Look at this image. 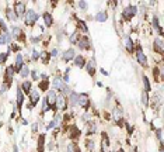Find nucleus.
<instances>
[{
  "mask_svg": "<svg viewBox=\"0 0 164 152\" xmlns=\"http://www.w3.org/2000/svg\"><path fill=\"white\" fill-rule=\"evenodd\" d=\"M38 14L34 11V10H27L25 11V14H24V23L28 25V27H32V25L37 23V20H38Z\"/></svg>",
  "mask_w": 164,
  "mask_h": 152,
  "instance_id": "obj_1",
  "label": "nucleus"
},
{
  "mask_svg": "<svg viewBox=\"0 0 164 152\" xmlns=\"http://www.w3.org/2000/svg\"><path fill=\"white\" fill-rule=\"evenodd\" d=\"M14 66H8L6 68V73H4V88L6 89H10L11 86V82H13V76H14Z\"/></svg>",
  "mask_w": 164,
  "mask_h": 152,
  "instance_id": "obj_2",
  "label": "nucleus"
},
{
  "mask_svg": "<svg viewBox=\"0 0 164 152\" xmlns=\"http://www.w3.org/2000/svg\"><path fill=\"white\" fill-rule=\"evenodd\" d=\"M136 11H138V7L133 6V4H129V6H126V7L124 8L122 17H124L125 20H132L133 17L136 16Z\"/></svg>",
  "mask_w": 164,
  "mask_h": 152,
  "instance_id": "obj_3",
  "label": "nucleus"
},
{
  "mask_svg": "<svg viewBox=\"0 0 164 152\" xmlns=\"http://www.w3.org/2000/svg\"><path fill=\"white\" fill-rule=\"evenodd\" d=\"M112 118H114V121L117 123L118 125H121V124H122L124 113H122V109H121L118 104L115 106V107H114V110H112Z\"/></svg>",
  "mask_w": 164,
  "mask_h": 152,
  "instance_id": "obj_4",
  "label": "nucleus"
},
{
  "mask_svg": "<svg viewBox=\"0 0 164 152\" xmlns=\"http://www.w3.org/2000/svg\"><path fill=\"white\" fill-rule=\"evenodd\" d=\"M14 13L17 17H24L25 14V3L24 1H16L14 3Z\"/></svg>",
  "mask_w": 164,
  "mask_h": 152,
  "instance_id": "obj_5",
  "label": "nucleus"
},
{
  "mask_svg": "<svg viewBox=\"0 0 164 152\" xmlns=\"http://www.w3.org/2000/svg\"><path fill=\"white\" fill-rule=\"evenodd\" d=\"M74 56H76L74 49L69 48V49H66V51H65V52L62 54V61L65 62V64H67V62H70V61H73V59H74Z\"/></svg>",
  "mask_w": 164,
  "mask_h": 152,
  "instance_id": "obj_6",
  "label": "nucleus"
},
{
  "mask_svg": "<svg viewBox=\"0 0 164 152\" xmlns=\"http://www.w3.org/2000/svg\"><path fill=\"white\" fill-rule=\"evenodd\" d=\"M136 59H138V62H139L142 66H147V58L143 54V49H142L140 47L136 48Z\"/></svg>",
  "mask_w": 164,
  "mask_h": 152,
  "instance_id": "obj_7",
  "label": "nucleus"
},
{
  "mask_svg": "<svg viewBox=\"0 0 164 152\" xmlns=\"http://www.w3.org/2000/svg\"><path fill=\"white\" fill-rule=\"evenodd\" d=\"M77 104L80 107H83V109H87L88 107V104H90V100H88V96H87L86 93H80L77 97Z\"/></svg>",
  "mask_w": 164,
  "mask_h": 152,
  "instance_id": "obj_8",
  "label": "nucleus"
},
{
  "mask_svg": "<svg viewBox=\"0 0 164 152\" xmlns=\"http://www.w3.org/2000/svg\"><path fill=\"white\" fill-rule=\"evenodd\" d=\"M55 106H58V109H60V110H65L67 107V99L65 97V95L56 96V103H55Z\"/></svg>",
  "mask_w": 164,
  "mask_h": 152,
  "instance_id": "obj_9",
  "label": "nucleus"
},
{
  "mask_svg": "<svg viewBox=\"0 0 164 152\" xmlns=\"http://www.w3.org/2000/svg\"><path fill=\"white\" fill-rule=\"evenodd\" d=\"M153 49H154V52L157 54H163V49H164V45H163V38L161 37H157L154 42H153Z\"/></svg>",
  "mask_w": 164,
  "mask_h": 152,
  "instance_id": "obj_10",
  "label": "nucleus"
},
{
  "mask_svg": "<svg viewBox=\"0 0 164 152\" xmlns=\"http://www.w3.org/2000/svg\"><path fill=\"white\" fill-rule=\"evenodd\" d=\"M39 102V93L37 90H31L30 93V104H28V109H32L34 106H37V103Z\"/></svg>",
  "mask_w": 164,
  "mask_h": 152,
  "instance_id": "obj_11",
  "label": "nucleus"
},
{
  "mask_svg": "<svg viewBox=\"0 0 164 152\" xmlns=\"http://www.w3.org/2000/svg\"><path fill=\"white\" fill-rule=\"evenodd\" d=\"M77 45L80 49H83V51H87V49H90V41L87 38L86 35H83V37H80L77 41Z\"/></svg>",
  "mask_w": 164,
  "mask_h": 152,
  "instance_id": "obj_12",
  "label": "nucleus"
},
{
  "mask_svg": "<svg viewBox=\"0 0 164 152\" xmlns=\"http://www.w3.org/2000/svg\"><path fill=\"white\" fill-rule=\"evenodd\" d=\"M56 96H58V95H56L54 90H52V92H49V93H48V96L45 97V99H47V103H48V107H49V109H54L55 103H56Z\"/></svg>",
  "mask_w": 164,
  "mask_h": 152,
  "instance_id": "obj_13",
  "label": "nucleus"
},
{
  "mask_svg": "<svg viewBox=\"0 0 164 152\" xmlns=\"http://www.w3.org/2000/svg\"><path fill=\"white\" fill-rule=\"evenodd\" d=\"M52 85H54V89L58 90V92H62L63 88H65V82H63V79H60V78H55Z\"/></svg>",
  "mask_w": 164,
  "mask_h": 152,
  "instance_id": "obj_14",
  "label": "nucleus"
},
{
  "mask_svg": "<svg viewBox=\"0 0 164 152\" xmlns=\"http://www.w3.org/2000/svg\"><path fill=\"white\" fill-rule=\"evenodd\" d=\"M23 65H24V61H23V55L21 54H17L16 56V65H14V72H20V69L23 68Z\"/></svg>",
  "mask_w": 164,
  "mask_h": 152,
  "instance_id": "obj_15",
  "label": "nucleus"
},
{
  "mask_svg": "<svg viewBox=\"0 0 164 152\" xmlns=\"http://www.w3.org/2000/svg\"><path fill=\"white\" fill-rule=\"evenodd\" d=\"M23 102H24V95H23V90L20 89V86L17 88V109L21 110L23 107Z\"/></svg>",
  "mask_w": 164,
  "mask_h": 152,
  "instance_id": "obj_16",
  "label": "nucleus"
},
{
  "mask_svg": "<svg viewBox=\"0 0 164 152\" xmlns=\"http://www.w3.org/2000/svg\"><path fill=\"white\" fill-rule=\"evenodd\" d=\"M74 65L77 66V68H84L87 64V61H86V58L84 56H81V55H77V56H74Z\"/></svg>",
  "mask_w": 164,
  "mask_h": 152,
  "instance_id": "obj_17",
  "label": "nucleus"
},
{
  "mask_svg": "<svg viewBox=\"0 0 164 152\" xmlns=\"http://www.w3.org/2000/svg\"><path fill=\"white\" fill-rule=\"evenodd\" d=\"M124 42H125V47L128 52H133L135 51V44H133L131 37H124Z\"/></svg>",
  "mask_w": 164,
  "mask_h": 152,
  "instance_id": "obj_18",
  "label": "nucleus"
},
{
  "mask_svg": "<svg viewBox=\"0 0 164 152\" xmlns=\"http://www.w3.org/2000/svg\"><path fill=\"white\" fill-rule=\"evenodd\" d=\"M87 72L90 76H94L95 75V61L94 59H90L88 62H87Z\"/></svg>",
  "mask_w": 164,
  "mask_h": 152,
  "instance_id": "obj_19",
  "label": "nucleus"
},
{
  "mask_svg": "<svg viewBox=\"0 0 164 152\" xmlns=\"http://www.w3.org/2000/svg\"><path fill=\"white\" fill-rule=\"evenodd\" d=\"M11 38H16V40H20V37H21V34H23V31H21V28L20 27H17V25H14L13 28H11Z\"/></svg>",
  "mask_w": 164,
  "mask_h": 152,
  "instance_id": "obj_20",
  "label": "nucleus"
},
{
  "mask_svg": "<svg viewBox=\"0 0 164 152\" xmlns=\"http://www.w3.org/2000/svg\"><path fill=\"white\" fill-rule=\"evenodd\" d=\"M69 138L70 139H77L79 137H80V130H79L77 127H70L69 128Z\"/></svg>",
  "mask_w": 164,
  "mask_h": 152,
  "instance_id": "obj_21",
  "label": "nucleus"
},
{
  "mask_svg": "<svg viewBox=\"0 0 164 152\" xmlns=\"http://www.w3.org/2000/svg\"><path fill=\"white\" fill-rule=\"evenodd\" d=\"M31 86H32L31 82H30V80H25V82L21 83V90H24L25 95H30V93H31Z\"/></svg>",
  "mask_w": 164,
  "mask_h": 152,
  "instance_id": "obj_22",
  "label": "nucleus"
},
{
  "mask_svg": "<svg viewBox=\"0 0 164 152\" xmlns=\"http://www.w3.org/2000/svg\"><path fill=\"white\" fill-rule=\"evenodd\" d=\"M42 18H44V21H45V25H47V27H51V25L54 24V17H52L51 13H44Z\"/></svg>",
  "mask_w": 164,
  "mask_h": 152,
  "instance_id": "obj_23",
  "label": "nucleus"
},
{
  "mask_svg": "<svg viewBox=\"0 0 164 152\" xmlns=\"http://www.w3.org/2000/svg\"><path fill=\"white\" fill-rule=\"evenodd\" d=\"M86 131H87V135L95 134V132H97V130H95V123H87Z\"/></svg>",
  "mask_w": 164,
  "mask_h": 152,
  "instance_id": "obj_24",
  "label": "nucleus"
},
{
  "mask_svg": "<svg viewBox=\"0 0 164 152\" xmlns=\"http://www.w3.org/2000/svg\"><path fill=\"white\" fill-rule=\"evenodd\" d=\"M153 28H154V30L160 34V37H161V34H163V28H161V25L158 24V18H157L156 16L153 17Z\"/></svg>",
  "mask_w": 164,
  "mask_h": 152,
  "instance_id": "obj_25",
  "label": "nucleus"
},
{
  "mask_svg": "<svg viewBox=\"0 0 164 152\" xmlns=\"http://www.w3.org/2000/svg\"><path fill=\"white\" fill-rule=\"evenodd\" d=\"M107 18H108V16H107V11H98V13H97V16H95V20H97V21H100V23L107 21Z\"/></svg>",
  "mask_w": 164,
  "mask_h": 152,
  "instance_id": "obj_26",
  "label": "nucleus"
},
{
  "mask_svg": "<svg viewBox=\"0 0 164 152\" xmlns=\"http://www.w3.org/2000/svg\"><path fill=\"white\" fill-rule=\"evenodd\" d=\"M39 56H41L42 62H44L45 65L49 64V61H51V54H49V52H47V51H42V52L39 54Z\"/></svg>",
  "mask_w": 164,
  "mask_h": 152,
  "instance_id": "obj_27",
  "label": "nucleus"
},
{
  "mask_svg": "<svg viewBox=\"0 0 164 152\" xmlns=\"http://www.w3.org/2000/svg\"><path fill=\"white\" fill-rule=\"evenodd\" d=\"M44 144H45V135L41 134L38 138V152H44Z\"/></svg>",
  "mask_w": 164,
  "mask_h": 152,
  "instance_id": "obj_28",
  "label": "nucleus"
},
{
  "mask_svg": "<svg viewBox=\"0 0 164 152\" xmlns=\"http://www.w3.org/2000/svg\"><path fill=\"white\" fill-rule=\"evenodd\" d=\"M6 14H7V18L8 20H11V21H16L18 17L16 16V13H14V10H11V8H8L7 7V10H6Z\"/></svg>",
  "mask_w": 164,
  "mask_h": 152,
  "instance_id": "obj_29",
  "label": "nucleus"
},
{
  "mask_svg": "<svg viewBox=\"0 0 164 152\" xmlns=\"http://www.w3.org/2000/svg\"><path fill=\"white\" fill-rule=\"evenodd\" d=\"M67 152H81V151H80V148H79V145L76 142H70L67 145Z\"/></svg>",
  "mask_w": 164,
  "mask_h": 152,
  "instance_id": "obj_30",
  "label": "nucleus"
},
{
  "mask_svg": "<svg viewBox=\"0 0 164 152\" xmlns=\"http://www.w3.org/2000/svg\"><path fill=\"white\" fill-rule=\"evenodd\" d=\"M67 96L70 97V106H76V103H77V97L79 95L77 93H74V92H70Z\"/></svg>",
  "mask_w": 164,
  "mask_h": 152,
  "instance_id": "obj_31",
  "label": "nucleus"
},
{
  "mask_svg": "<svg viewBox=\"0 0 164 152\" xmlns=\"http://www.w3.org/2000/svg\"><path fill=\"white\" fill-rule=\"evenodd\" d=\"M48 88H49V82H48V80H41V82L38 83V89L39 90H42V92L48 90Z\"/></svg>",
  "mask_w": 164,
  "mask_h": 152,
  "instance_id": "obj_32",
  "label": "nucleus"
},
{
  "mask_svg": "<svg viewBox=\"0 0 164 152\" xmlns=\"http://www.w3.org/2000/svg\"><path fill=\"white\" fill-rule=\"evenodd\" d=\"M20 76H21V78H27V76H28V73H30V69H28V66H27V65H23V68H21V69H20Z\"/></svg>",
  "mask_w": 164,
  "mask_h": 152,
  "instance_id": "obj_33",
  "label": "nucleus"
},
{
  "mask_svg": "<svg viewBox=\"0 0 164 152\" xmlns=\"http://www.w3.org/2000/svg\"><path fill=\"white\" fill-rule=\"evenodd\" d=\"M86 148H87V151H90V152L94 151V148H95V144H94L93 139H86Z\"/></svg>",
  "mask_w": 164,
  "mask_h": 152,
  "instance_id": "obj_34",
  "label": "nucleus"
},
{
  "mask_svg": "<svg viewBox=\"0 0 164 152\" xmlns=\"http://www.w3.org/2000/svg\"><path fill=\"white\" fill-rule=\"evenodd\" d=\"M143 83H145V92L149 93V92L151 90V86H150V82H149L147 76H145V75H143Z\"/></svg>",
  "mask_w": 164,
  "mask_h": 152,
  "instance_id": "obj_35",
  "label": "nucleus"
},
{
  "mask_svg": "<svg viewBox=\"0 0 164 152\" xmlns=\"http://www.w3.org/2000/svg\"><path fill=\"white\" fill-rule=\"evenodd\" d=\"M142 103H143L145 107H147V106H149V95L146 93V92H143V93H142Z\"/></svg>",
  "mask_w": 164,
  "mask_h": 152,
  "instance_id": "obj_36",
  "label": "nucleus"
},
{
  "mask_svg": "<svg viewBox=\"0 0 164 152\" xmlns=\"http://www.w3.org/2000/svg\"><path fill=\"white\" fill-rule=\"evenodd\" d=\"M77 27L81 30V31H87V24H86V21H83V20H77Z\"/></svg>",
  "mask_w": 164,
  "mask_h": 152,
  "instance_id": "obj_37",
  "label": "nucleus"
},
{
  "mask_svg": "<svg viewBox=\"0 0 164 152\" xmlns=\"http://www.w3.org/2000/svg\"><path fill=\"white\" fill-rule=\"evenodd\" d=\"M79 38H80V37H79L77 31H76V32H73V34H72V35H70V40H69V41H70L72 44H77Z\"/></svg>",
  "mask_w": 164,
  "mask_h": 152,
  "instance_id": "obj_38",
  "label": "nucleus"
},
{
  "mask_svg": "<svg viewBox=\"0 0 164 152\" xmlns=\"http://www.w3.org/2000/svg\"><path fill=\"white\" fill-rule=\"evenodd\" d=\"M31 58H32V61H38V58H39V52L37 51V49H32Z\"/></svg>",
  "mask_w": 164,
  "mask_h": 152,
  "instance_id": "obj_39",
  "label": "nucleus"
},
{
  "mask_svg": "<svg viewBox=\"0 0 164 152\" xmlns=\"http://www.w3.org/2000/svg\"><path fill=\"white\" fill-rule=\"evenodd\" d=\"M156 134H157L158 141H160V142H163V130H161V128H158V130L156 131Z\"/></svg>",
  "mask_w": 164,
  "mask_h": 152,
  "instance_id": "obj_40",
  "label": "nucleus"
},
{
  "mask_svg": "<svg viewBox=\"0 0 164 152\" xmlns=\"http://www.w3.org/2000/svg\"><path fill=\"white\" fill-rule=\"evenodd\" d=\"M7 56L8 54H0V64H4L7 61Z\"/></svg>",
  "mask_w": 164,
  "mask_h": 152,
  "instance_id": "obj_41",
  "label": "nucleus"
},
{
  "mask_svg": "<svg viewBox=\"0 0 164 152\" xmlns=\"http://www.w3.org/2000/svg\"><path fill=\"white\" fill-rule=\"evenodd\" d=\"M77 4H79V7L83 8V10H84V8H87V6H88V4H87V1H79Z\"/></svg>",
  "mask_w": 164,
  "mask_h": 152,
  "instance_id": "obj_42",
  "label": "nucleus"
},
{
  "mask_svg": "<svg viewBox=\"0 0 164 152\" xmlns=\"http://www.w3.org/2000/svg\"><path fill=\"white\" fill-rule=\"evenodd\" d=\"M10 48H11V51L17 52V51L20 49V45H17V44H10Z\"/></svg>",
  "mask_w": 164,
  "mask_h": 152,
  "instance_id": "obj_43",
  "label": "nucleus"
},
{
  "mask_svg": "<svg viewBox=\"0 0 164 152\" xmlns=\"http://www.w3.org/2000/svg\"><path fill=\"white\" fill-rule=\"evenodd\" d=\"M31 76H32V79H34V80H37V79H38V75H37V71H32V72H31Z\"/></svg>",
  "mask_w": 164,
  "mask_h": 152,
  "instance_id": "obj_44",
  "label": "nucleus"
},
{
  "mask_svg": "<svg viewBox=\"0 0 164 152\" xmlns=\"http://www.w3.org/2000/svg\"><path fill=\"white\" fill-rule=\"evenodd\" d=\"M126 128H128V132H129V134H132V132H133V128L131 127V125H129L128 123H126Z\"/></svg>",
  "mask_w": 164,
  "mask_h": 152,
  "instance_id": "obj_45",
  "label": "nucleus"
},
{
  "mask_svg": "<svg viewBox=\"0 0 164 152\" xmlns=\"http://www.w3.org/2000/svg\"><path fill=\"white\" fill-rule=\"evenodd\" d=\"M39 41H41V40H39V37H34V38L31 40V42H34V44H37V42H39Z\"/></svg>",
  "mask_w": 164,
  "mask_h": 152,
  "instance_id": "obj_46",
  "label": "nucleus"
},
{
  "mask_svg": "<svg viewBox=\"0 0 164 152\" xmlns=\"http://www.w3.org/2000/svg\"><path fill=\"white\" fill-rule=\"evenodd\" d=\"M49 54H51V56H56V55H58V51H56V49H52Z\"/></svg>",
  "mask_w": 164,
  "mask_h": 152,
  "instance_id": "obj_47",
  "label": "nucleus"
},
{
  "mask_svg": "<svg viewBox=\"0 0 164 152\" xmlns=\"http://www.w3.org/2000/svg\"><path fill=\"white\" fill-rule=\"evenodd\" d=\"M100 71H101V73H102V75H105V76H108V72H107V71H105V69H102V68H101V69H100Z\"/></svg>",
  "mask_w": 164,
  "mask_h": 152,
  "instance_id": "obj_48",
  "label": "nucleus"
},
{
  "mask_svg": "<svg viewBox=\"0 0 164 152\" xmlns=\"http://www.w3.org/2000/svg\"><path fill=\"white\" fill-rule=\"evenodd\" d=\"M13 151H14V152H18V146H17V145H14V146H13Z\"/></svg>",
  "mask_w": 164,
  "mask_h": 152,
  "instance_id": "obj_49",
  "label": "nucleus"
}]
</instances>
